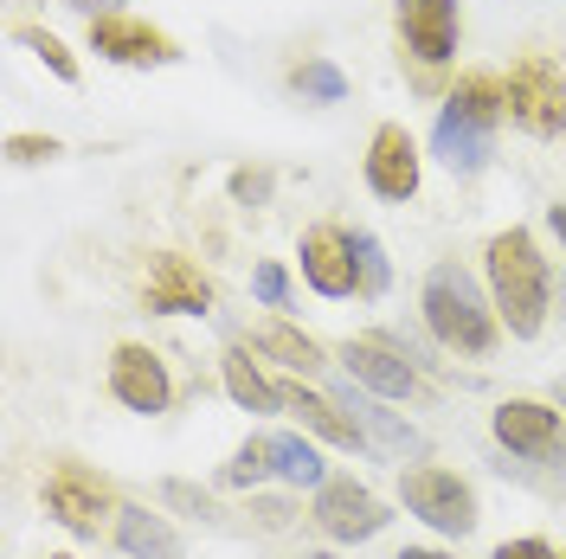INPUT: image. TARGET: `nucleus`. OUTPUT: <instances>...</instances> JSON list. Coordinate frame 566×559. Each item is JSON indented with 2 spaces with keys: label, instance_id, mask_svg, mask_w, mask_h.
Masks as SVG:
<instances>
[{
  "label": "nucleus",
  "instance_id": "nucleus-26",
  "mask_svg": "<svg viewBox=\"0 0 566 559\" xmlns=\"http://www.w3.org/2000/svg\"><path fill=\"white\" fill-rule=\"evenodd\" d=\"M251 289H258L264 309H283V303H290V277H283V264H258V271H251Z\"/></svg>",
  "mask_w": 566,
  "mask_h": 559
},
{
  "label": "nucleus",
  "instance_id": "nucleus-5",
  "mask_svg": "<svg viewBox=\"0 0 566 559\" xmlns=\"http://www.w3.org/2000/svg\"><path fill=\"white\" fill-rule=\"evenodd\" d=\"M91 52L109 59V65H129V71L180 65L175 33L148 27V20H136V13H91Z\"/></svg>",
  "mask_w": 566,
  "mask_h": 559
},
{
  "label": "nucleus",
  "instance_id": "nucleus-27",
  "mask_svg": "<svg viewBox=\"0 0 566 559\" xmlns=\"http://www.w3.org/2000/svg\"><path fill=\"white\" fill-rule=\"evenodd\" d=\"M232 200H239V207H264V200H271V175H264V168H239V175H232Z\"/></svg>",
  "mask_w": 566,
  "mask_h": 559
},
{
  "label": "nucleus",
  "instance_id": "nucleus-28",
  "mask_svg": "<svg viewBox=\"0 0 566 559\" xmlns=\"http://www.w3.org/2000/svg\"><path fill=\"white\" fill-rule=\"evenodd\" d=\"M7 155H13V161H52V155H59V141H52V136H13V141H7Z\"/></svg>",
  "mask_w": 566,
  "mask_h": 559
},
{
  "label": "nucleus",
  "instance_id": "nucleus-9",
  "mask_svg": "<svg viewBox=\"0 0 566 559\" xmlns=\"http://www.w3.org/2000/svg\"><path fill=\"white\" fill-rule=\"evenodd\" d=\"M142 303L155 315H207L212 283L200 277V264H187L180 251H155V257H148V277H142Z\"/></svg>",
  "mask_w": 566,
  "mask_h": 559
},
{
  "label": "nucleus",
  "instance_id": "nucleus-15",
  "mask_svg": "<svg viewBox=\"0 0 566 559\" xmlns=\"http://www.w3.org/2000/svg\"><path fill=\"white\" fill-rule=\"evenodd\" d=\"M303 277H310L316 296H354V289H360V271H354L348 232L310 225V232H303Z\"/></svg>",
  "mask_w": 566,
  "mask_h": 559
},
{
  "label": "nucleus",
  "instance_id": "nucleus-10",
  "mask_svg": "<svg viewBox=\"0 0 566 559\" xmlns=\"http://www.w3.org/2000/svg\"><path fill=\"white\" fill-rule=\"evenodd\" d=\"M109 392L142 412V419H155V412H168V399H175V386H168V367H161V354H148L142 341H123V348L109 354Z\"/></svg>",
  "mask_w": 566,
  "mask_h": 559
},
{
  "label": "nucleus",
  "instance_id": "nucleus-33",
  "mask_svg": "<svg viewBox=\"0 0 566 559\" xmlns=\"http://www.w3.org/2000/svg\"><path fill=\"white\" fill-rule=\"evenodd\" d=\"M399 559H444V553H431V547H406Z\"/></svg>",
  "mask_w": 566,
  "mask_h": 559
},
{
  "label": "nucleus",
  "instance_id": "nucleus-32",
  "mask_svg": "<svg viewBox=\"0 0 566 559\" xmlns=\"http://www.w3.org/2000/svg\"><path fill=\"white\" fill-rule=\"evenodd\" d=\"M547 225H554V239L566 245V207H554V212H547Z\"/></svg>",
  "mask_w": 566,
  "mask_h": 559
},
{
  "label": "nucleus",
  "instance_id": "nucleus-13",
  "mask_svg": "<svg viewBox=\"0 0 566 559\" xmlns=\"http://www.w3.org/2000/svg\"><path fill=\"white\" fill-rule=\"evenodd\" d=\"M335 405L348 412V424H354V431H360V437H367L380 456H424V437H419L406 419H399V412H387L374 392H354V386H342V392H335Z\"/></svg>",
  "mask_w": 566,
  "mask_h": 559
},
{
  "label": "nucleus",
  "instance_id": "nucleus-35",
  "mask_svg": "<svg viewBox=\"0 0 566 559\" xmlns=\"http://www.w3.org/2000/svg\"><path fill=\"white\" fill-rule=\"evenodd\" d=\"M52 559H71V553H52Z\"/></svg>",
  "mask_w": 566,
  "mask_h": 559
},
{
  "label": "nucleus",
  "instance_id": "nucleus-6",
  "mask_svg": "<svg viewBox=\"0 0 566 559\" xmlns=\"http://www.w3.org/2000/svg\"><path fill=\"white\" fill-rule=\"evenodd\" d=\"M399 495H406V508H412L424 527H438V534H458L463 540V534L476 527V495H470V483H458L451 470H406Z\"/></svg>",
  "mask_w": 566,
  "mask_h": 559
},
{
  "label": "nucleus",
  "instance_id": "nucleus-29",
  "mask_svg": "<svg viewBox=\"0 0 566 559\" xmlns=\"http://www.w3.org/2000/svg\"><path fill=\"white\" fill-rule=\"evenodd\" d=\"M161 502H175V508H187V515H212V502L193 483H161Z\"/></svg>",
  "mask_w": 566,
  "mask_h": 559
},
{
  "label": "nucleus",
  "instance_id": "nucleus-1",
  "mask_svg": "<svg viewBox=\"0 0 566 559\" xmlns=\"http://www.w3.org/2000/svg\"><path fill=\"white\" fill-rule=\"evenodd\" d=\"M509 116V84L495 71H463L458 91L438 109V129H431V155L451 168V175H483L495 155V129Z\"/></svg>",
  "mask_w": 566,
  "mask_h": 559
},
{
  "label": "nucleus",
  "instance_id": "nucleus-8",
  "mask_svg": "<svg viewBox=\"0 0 566 559\" xmlns=\"http://www.w3.org/2000/svg\"><path fill=\"white\" fill-rule=\"evenodd\" d=\"M495 437L515 456L566 463V424H560V412L541 405V399H502V405H495Z\"/></svg>",
  "mask_w": 566,
  "mask_h": 559
},
{
  "label": "nucleus",
  "instance_id": "nucleus-22",
  "mask_svg": "<svg viewBox=\"0 0 566 559\" xmlns=\"http://www.w3.org/2000/svg\"><path fill=\"white\" fill-rule=\"evenodd\" d=\"M264 476H277V463H271V437H251V444H239V451H232V463L219 470V483H226V489H258Z\"/></svg>",
  "mask_w": 566,
  "mask_h": 559
},
{
  "label": "nucleus",
  "instance_id": "nucleus-25",
  "mask_svg": "<svg viewBox=\"0 0 566 559\" xmlns=\"http://www.w3.org/2000/svg\"><path fill=\"white\" fill-rule=\"evenodd\" d=\"M13 39H20L27 52H39L45 71H52L59 84H77V59L65 52V39H59V33H45V27H13Z\"/></svg>",
  "mask_w": 566,
  "mask_h": 559
},
{
  "label": "nucleus",
  "instance_id": "nucleus-18",
  "mask_svg": "<svg viewBox=\"0 0 566 559\" xmlns=\"http://www.w3.org/2000/svg\"><path fill=\"white\" fill-rule=\"evenodd\" d=\"M277 392H283V412H296V419L310 424L316 437H328V444H367V437H360V431L342 419V405H335V399L303 392V386H277Z\"/></svg>",
  "mask_w": 566,
  "mask_h": 559
},
{
  "label": "nucleus",
  "instance_id": "nucleus-3",
  "mask_svg": "<svg viewBox=\"0 0 566 559\" xmlns=\"http://www.w3.org/2000/svg\"><path fill=\"white\" fill-rule=\"evenodd\" d=\"M424 321H431V335L451 354H490L495 335H502L495 296H483L463 264H431V277H424Z\"/></svg>",
  "mask_w": 566,
  "mask_h": 559
},
{
  "label": "nucleus",
  "instance_id": "nucleus-21",
  "mask_svg": "<svg viewBox=\"0 0 566 559\" xmlns=\"http://www.w3.org/2000/svg\"><path fill=\"white\" fill-rule=\"evenodd\" d=\"M271 463H277V476L290 483V489H322V456L310 451L303 437L277 431V437H271Z\"/></svg>",
  "mask_w": 566,
  "mask_h": 559
},
{
  "label": "nucleus",
  "instance_id": "nucleus-16",
  "mask_svg": "<svg viewBox=\"0 0 566 559\" xmlns=\"http://www.w3.org/2000/svg\"><path fill=\"white\" fill-rule=\"evenodd\" d=\"M45 515L65 521L71 534H97V521L116 515V508H109V495L97 489V483H84V476H52V483H45Z\"/></svg>",
  "mask_w": 566,
  "mask_h": 559
},
{
  "label": "nucleus",
  "instance_id": "nucleus-4",
  "mask_svg": "<svg viewBox=\"0 0 566 559\" xmlns=\"http://www.w3.org/2000/svg\"><path fill=\"white\" fill-rule=\"evenodd\" d=\"M509 123H522L528 136L554 141L566 136V77L554 59H541V52H528V59H515L509 65Z\"/></svg>",
  "mask_w": 566,
  "mask_h": 559
},
{
  "label": "nucleus",
  "instance_id": "nucleus-24",
  "mask_svg": "<svg viewBox=\"0 0 566 559\" xmlns=\"http://www.w3.org/2000/svg\"><path fill=\"white\" fill-rule=\"evenodd\" d=\"M348 251H354V271H360V296H387V251H380V239L374 232H348Z\"/></svg>",
  "mask_w": 566,
  "mask_h": 559
},
{
  "label": "nucleus",
  "instance_id": "nucleus-17",
  "mask_svg": "<svg viewBox=\"0 0 566 559\" xmlns=\"http://www.w3.org/2000/svg\"><path fill=\"white\" fill-rule=\"evenodd\" d=\"M116 547L129 559H180V534L148 508H116Z\"/></svg>",
  "mask_w": 566,
  "mask_h": 559
},
{
  "label": "nucleus",
  "instance_id": "nucleus-23",
  "mask_svg": "<svg viewBox=\"0 0 566 559\" xmlns=\"http://www.w3.org/2000/svg\"><path fill=\"white\" fill-rule=\"evenodd\" d=\"M290 84H296L310 104H342V97H348V77L328 65V59H303V65H290Z\"/></svg>",
  "mask_w": 566,
  "mask_h": 559
},
{
  "label": "nucleus",
  "instance_id": "nucleus-2",
  "mask_svg": "<svg viewBox=\"0 0 566 559\" xmlns=\"http://www.w3.org/2000/svg\"><path fill=\"white\" fill-rule=\"evenodd\" d=\"M483 257H490V296H495L502 328H509L515 341H534L541 321H547V264H541L534 239L522 225H509V232L490 239Z\"/></svg>",
  "mask_w": 566,
  "mask_h": 559
},
{
  "label": "nucleus",
  "instance_id": "nucleus-14",
  "mask_svg": "<svg viewBox=\"0 0 566 559\" xmlns=\"http://www.w3.org/2000/svg\"><path fill=\"white\" fill-rule=\"evenodd\" d=\"M342 360H348V373L367 392H380V399H412L419 392V373H412V360L392 348L387 335H367V341H348L342 348Z\"/></svg>",
  "mask_w": 566,
  "mask_h": 559
},
{
  "label": "nucleus",
  "instance_id": "nucleus-30",
  "mask_svg": "<svg viewBox=\"0 0 566 559\" xmlns=\"http://www.w3.org/2000/svg\"><path fill=\"white\" fill-rule=\"evenodd\" d=\"M495 559H560V553H554L547 540H502V547H495Z\"/></svg>",
  "mask_w": 566,
  "mask_h": 559
},
{
  "label": "nucleus",
  "instance_id": "nucleus-7",
  "mask_svg": "<svg viewBox=\"0 0 566 559\" xmlns=\"http://www.w3.org/2000/svg\"><path fill=\"white\" fill-rule=\"evenodd\" d=\"M463 39V7L458 0H399V45L419 59L424 71L451 65Z\"/></svg>",
  "mask_w": 566,
  "mask_h": 559
},
{
  "label": "nucleus",
  "instance_id": "nucleus-11",
  "mask_svg": "<svg viewBox=\"0 0 566 559\" xmlns=\"http://www.w3.org/2000/svg\"><path fill=\"white\" fill-rule=\"evenodd\" d=\"M316 527L328 540H374L387 527V508L360 489L354 476H335V483L316 489Z\"/></svg>",
  "mask_w": 566,
  "mask_h": 559
},
{
  "label": "nucleus",
  "instance_id": "nucleus-12",
  "mask_svg": "<svg viewBox=\"0 0 566 559\" xmlns=\"http://www.w3.org/2000/svg\"><path fill=\"white\" fill-rule=\"evenodd\" d=\"M367 187L380 200H412L419 193V148L406 136V123H380L367 141Z\"/></svg>",
  "mask_w": 566,
  "mask_h": 559
},
{
  "label": "nucleus",
  "instance_id": "nucleus-19",
  "mask_svg": "<svg viewBox=\"0 0 566 559\" xmlns=\"http://www.w3.org/2000/svg\"><path fill=\"white\" fill-rule=\"evenodd\" d=\"M219 373H226V392H232L245 412H283V392L264 380V373H258V360H251L245 348H226Z\"/></svg>",
  "mask_w": 566,
  "mask_h": 559
},
{
  "label": "nucleus",
  "instance_id": "nucleus-20",
  "mask_svg": "<svg viewBox=\"0 0 566 559\" xmlns=\"http://www.w3.org/2000/svg\"><path fill=\"white\" fill-rule=\"evenodd\" d=\"M258 348L277 354L290 373H316V367H322V348L310 341V335H296L290 321H264V328H258Z\"/></svg>",
  "mask_w": 566,
  "mask_h": 559
},
{
  "label": "nucleus",
  "instance_id": "nucleus-31",
  "mask_svg": "<svg viewBox=\"0 0 566 559\" xmlns=\"http://www.w3.org/2000/svg\"><path fill=\"white\" fill-rule=\"evenodd\" d=\"M65 7H77V13H123V0H65Z\"/></svg>",
  "mask_w": 566,
  "mask_h": 559
},
{
  "label": "nucleus",
  "instance_id": "nucleus-34",
  "mask_svg": "<svg viewBox=\"0 0 566 559\" xmlns=\"http://www.w3.org/2000/svg\"><path fill=\"white\" fill-rule=\"evenodd\" d=\"M303 559H335V553H303Z\"/></svg>",
  "mask_w": 566,
  "mask_h": 559
}]
</instances>
